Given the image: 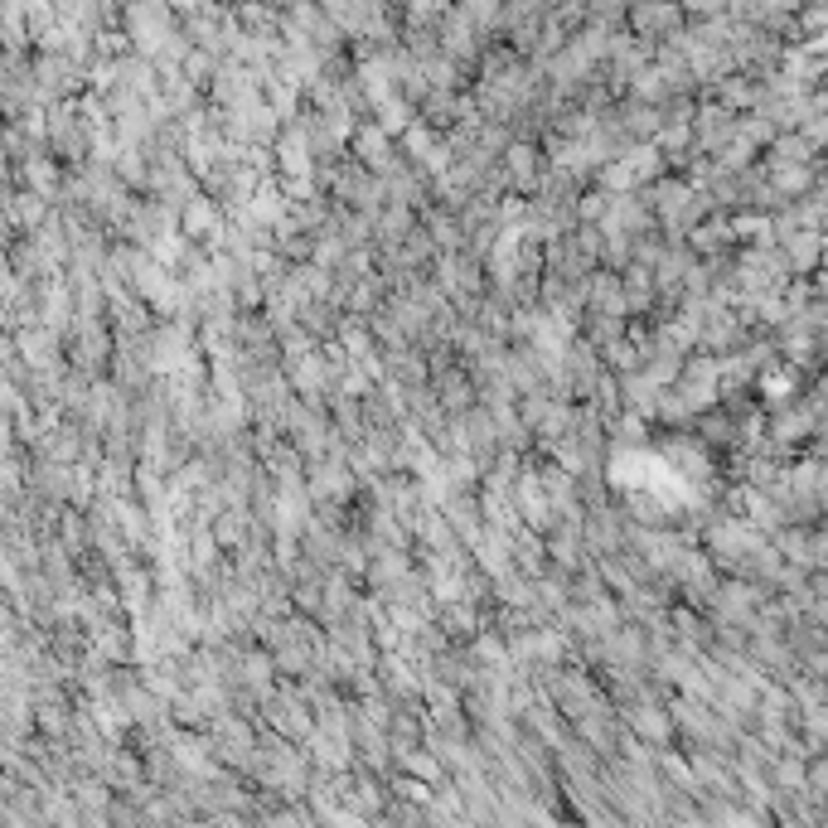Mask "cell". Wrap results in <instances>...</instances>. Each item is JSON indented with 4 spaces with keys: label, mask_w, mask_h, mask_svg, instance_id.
<instances>
[{
    "label": "cell",
    "mask_w": 828,
    "mask_h": 828,
    "mask_svg": "<svg viewBox=\"0 0 828 828\" xmlns=\"http://www.w3.org/2000/svg\"><path fill=\"white\" fill-rule=\"evenodd\" d=\"M586 315H630V301H625V281H620V272H615V267H596V272H591Z\"/></svg>",
    "instance_id": "cell-1"
},
{
    "label": "cell",
    "mask_w": 828,
    "mask_h": 828,
    "mask_svg": "<svg viewBox=\"0 0 828 828\" xmlns=\"http://www.w3.org/2000/svg\"><path fill=\"white\" fill-rule=\"evenodd\" d=\"M422 223V209H412V204H388L383 214L373 218V247L378 252H388V247H402L407 243V233Z\"/></svg>",
    "instance_id": "cell-2"
},
{
    "label": "cell",
    "mask_w": 828,
    "mask_h": 828,
    "mask_svg": "<svg viewBox=\"0 0 828 828\" xmlns=\"http://www.w3.org/2000/svg\"><path fill=\"white\" fill-rule=\"evenodd\" d=\"M620 717H625V727L640 736V741H649V746H664V741H669V717H664L654 703H644V698L640 703H625L620 707Z\"/></svg>",
    "instance_id": "cell-3"
},
{
    "label": "cell",
    "mask_w": 828,
    "mask_h": 828,
    "mask_svg": "<svg viewBox=\"0 0 828 828\" xmlns=\"http://www.w3.org/2000/svg\"><path fill=\"white\" fill-rule=\"evenodd\" d=\"M620 281H625V301H630V315H654V286H659V276H654V267H644V262H630L625 272H620Z\"/></svg>",
    "instance_id": "cell-4"
},
{
    "label": "cell",
    "mask_w": 828,
    "mask_h": 828,
    "mask_svg": "<svg viewBox=\"0 0 828 828\" xmlns=\"http://www.w3.org/2000/svg\"><path fill=\"white\" fill-rule=\"evenodd\" d=\"M596 184H601L606 194H625V189L635 184V165H630V160H611V165H601Z\"/></svg>",
    "instance_id": "cell-5"
},
{
    "label": "cell",
    "mask_w": 828,
    "mask_h": 828,
    "mask_svg": "<svg viewBox=\"0 0 828 828\" xmlns=\"http://www.w3.org/2000/svg\"><path fill=\"white\" fill-rule=\"evenodd\" d=\"M25 184L54 199V189L63 184V175H59V165H54V160H30V175H25Z\"/></svg>",
    "instance_id": "cell-6"
},
{
    "label": "cell",
    "mask_w": 828,
    "mask_h": 828,
    "mask_svg": "<svg viewBox=\"0 0 828 828\" xmlns=\"http://www.w3.org/2000/svg\"><path fill=\"white\" fill-rule=\"evenodd\" d=\"M359 155H364L368 165H373V170H383V175H388V141H383V136H373V131H364V136H359Z\"/></svg>",
    "instance_id": "cell-7"
},
{
    "label": "cell",
    "mask_w": 828,
    "mask_h": 828,
    "mask_svg": "<svg viewBox=\"0 0 828 828\" xmlns=\"http://www.w3.org/2000/svg\"><path fill=\"white\" fill-rule=\"evenodd\" d=\"M427 126H412V136H407V155L412 160H427V151H431V136H422Z\"/></svg>",
    "instance_id": "cell-8"
}]
</instances>
